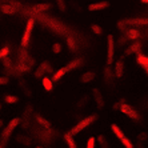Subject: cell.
Returning <instances> with one entry per match:
<instances>
[{
  "instance_id": "obj_25",
  "label": "cell",
  "mask_w": 148,
  "mask_h": 148,
  "mask_svg": "<svg viewBox=\"0 0 148 148\" xmlns=\"http://www.w3.org/2000/svg\"><path fill=\"white\" fill-rule=\"evenodd\" d=\"M43 87H44L45 91L51 92L53 90V80L49 79V77H43Z\"/></svg>"
},
{
  "instance_id": "obj_42",
  "label": "cell",
  "mask_w": 148,
  "mask_h": 148,
  "mask_svg": "<svg viewBox=\"0 0 148 148\" xmlns=\"http://www.w3.org/2000/svg\"><path fill=\"white\" fill-rule=\"evenodd\" d=\"M138 148H143V147H141V143H140V141H139V145H138Z\"/></svg>"
},
{
  "instance_id": "obj_2",
  "label": "cell",
  "mask_w": 148,
  "mask_h": 148,
  "mask_svg": "<svg viewBox=\"0 0 148 148\" xmlns=\"http://www.w3.org/2000/svg\"><path fill=\"white\" fill-rule=\"evenodd\" d=\"M20 119L19 117H15V119H12V120L8 123V125L3 130V132H1V136H0V148H5L7 147V143L8 140H10V136L12 135V132H14L15 128L20 124Z\"/></svg>"
},
{
  "instance_id": "obj_45",
  "label": "cell",
  "mask_w": 148,
  "mask_h": 148,
  "mask_svg": "<svg viewBox=\"0 0 148 148\" xmlns=\"http://www.w3.org/2000/svg\"><path fill=\"white\" fill-rule=\"evenodd\" d=\"M0 110H1V103H0Z\"/></svg>"
},
{
  "instance_id": "obj_27",
  "label": "cell",
  "mask_w": 148,
  "mask_h": 148,
  "mask_svg": "<svg viewBox=\"0 0 148 148\" xmlns=\"http://www.w3.org/2000/svg\"><path fill=\"white\" fill-rule=\"evenodd\" d=\"M16 140L19 141V143H21V144H24V145L31 144V140L28 139V136H24V135H19V136H16Z\"/></svg>"
},
{
  "instance_id": "obj_8",
  "label": "cell",
  "mask_w": 148,
  "mask_h": 148,
  "mask_svg": "<svg viewBox=\"0 0 148 148\" xmlns=\"http://www.w3.org/2000/svg\"><path fill=\"white\" fill-rule=\"evenodd\" d=\"M114 55H115V43H114V35L107 36V64L111 66L114 63Z\"/></svg>"
},
{
  "instance_id": "obj_46",
  "label": "cell",
  "mask_w": 148,
  "mask_h": 148,
  "mask_svg": "<svg viewBox=\"0 0 148 148\" xmlns=\"http://www.w3.org/2000/svg\"><path fill=\"white\" fill-rule=\"evenodd\" d=\"M147 34H148V29H147Z\"/></svg>"
},
{
  "instance_id": "obj_12",
  "label": "cell",
  "mask_w": 148,
  "mask_h": 148,
  "mask_svg": "<svg viewBox=\"0 0 148 148\" xmlns=\"http://www.w3.org/2000/svg\"><path fill=\"white\" fill-rule=\"evenodd\" d=\"M141 51V43L140 41H134L130 47H128L127 49H125V52H124V56H130V55H134V53H140Z\"/></svg>"
},
{
  "instance_id": "obj_3",
  "label": "cell",
  "mask_w": 148,
  "mask_h": 148,
  "mask_svg": "<svg viewBox=\"0 0 148 148\" xmlns=\"http://www.w3.org/2000/svg\"><path fill=\"white\" fill-rule=\"evenodd\" d=\"M35 60L34 58L25 59V60H17V63L15 64V71H16V76L17 75H23V73H27L31 71V68L34 67Z\"/></svg>"
},
{
  "instance_id": "obj_17",
  "label": "cell",
  "mask_w": 148,
  "mask_h": 148,
  "mask_svg": "<svg viewBox=\"0 0 148 148\" xmlns=\"http://www.w3.org/2000/svg\"><path fill=\"white\" fill-rule=\"evenodd\" d=\"M92 96H93V100L96 101L97 107L99 108H103L104 107V100H103V96H101V93L97 88H93L92 90Z\"/></svg>"
},
{
  "instance_id": "obj_21",
  "label": "cell",
  "mask_w": 148,
  "mask_h": 148,
  "mask_svg": "<svg viewBox=\"0 0 148 148\" xmlns=\"http://www.w3.org/2000/svg\"><path fill=\"white\" fill-rule=\"evenodd\" d=\"M123 73H124V63L123 59H120V60H117L115 63V75H116V77H121Z\"/></svg>"
},
{
  "instance_id": "obj_26",
  "label": "cell",
  "mask_w": 148,
  "mask_h": 148,
  "mask_svg": "<svg viewBox=\"0 0 148 148\" xmlns=\"http://www.w3.org/2000/svg\"><path fill=\"white\" fill-rule=\"evenodd\" d=\"M40 67L45 71V73H48V72H49V73H53V69H52L51 64H49L47 60H45V62H41V63H40Z\"/></svg>"
},
{
  "instance_id": "obj_9",
  "label": "cell",
  "mask_w": 148,
  "mask_h": 148,
  "mask_svg": "<svg viewBox=\"0 0 148 148\" xmlns=\"http://www.w3.org/2000/svg\"><path fill=\"white\" fill-rule=\"evenodd\" d=\"M124 23L128 27H145L148 25V17H131V19H123Z\"/></svg>"
},
{
  "instance_id": "obj_44",
  "label": "cell",
  "mask_w": 148,
  "mask_h": 148,
  "mask_svg": "<svg viewBox=\"0 0 148 148\" xmlns=\"http://www.w3.org/2000/svg\"><path fill=\"white\" fill-rule=\"evenodd\" d=\"M35 148H44V147H39V145H38V147H35Z\"/></svg>"
},
{
  "instance_id": "obj_14",
  "label": "cell",
  "mask_w": 148,
  "mask_h": 148,
  "mask_svg": "<svg viewBox=\"0 0 148 148\" xmlns=\"http://www.w3.org/2000/svg\"><path fill=\"white\" fill-rule=\"evenodd\" d=\"M108 5H110V3L108 1H97V3H92L88 5V11H100V10H106V8H108Z\"/></svg>"
},
{
  "instance_id": "obj_36",
  "label": "cell",
  "mask_w": 148,
  "mask_h": 148,
  "mask_svg": "<svg viewBox=\"0 0 148 148\" xmlns=\"http://www.w3.org/2000/svg\"><path fill=\"white\" fill-rule=\"evenodd\" d=\"M121 144L124 145V148H134V144H132V141L130 140L128 138H124L121 140Z\"/></svg>"
},
{
  "instance_id": "obj_35",
  "label": "cell",
  "mask_w": 148,
  "mask_h": 148,
  "mask_svg": "<svg viewBox=\"0 0 148 148\" xmlns=\"http://www.w3.org/2000/svg\"><path fill=\"white\" fill-rule=\"evenodd\" d=\"M56 4H58L59 10L62 11V12H66L67 7H66V0H56Z\"/></svg>"
},
{
  "instance_id": "obj_13",
  "label": "cell",
  "mask_w": 148,
  "mask_h": 148,
  "mask_svg": "<svg viewBox=\"0 0 148 148\" xmlns=\"http://www.w3.org/2000/svg\"><path fill=\"white\" fill-rule=\"evenodd\" d=\"M66 41H67V45H68L69 48V52H76V49H77V43H79V40H77V35H71V36H68V38H66Z\"/></svg>"
},
{
  "instance_id": "obj_19",
  "label": "cell",
  "mask_w": 148,
  "mask_h": 148,
  "mask_svg": "<svg viewBox=\"0 0 148 148\" xmlns=\"http://www.w3.org/2000/svg\"><path fill=\"white\" fill-rule=\"evenodd\" d=\"M95 77H96V73L93 72V71H87V72L82 73V76H80V82L86 84V83L92 82Z\"/></svg>"
},
{
  "instance_id": "obj_41",
  "label": "cell",
  "mask_w": 148,
  "mask_h": 148,
  "mask_svg": "<svg viewBox=\"0 0 148 148\" xmlns=\"http://www.w3.org/2000/svg\"><path fill=\"white\" fill-rule=\"evenodd\" d=\"M140 1H141L143 4H148V0H140Z\"/></svg>"
},
{
  "instance_id": "obj_24",
  "label": "cell",
  "mask_w": 148,
  "mask_h": 148,
  "mask_svg": "<svg viewBox=\"0 0 148 148\" xmlns=\"http://www.w3.org/2000/svg\"><path fill=\"white\" fill-rule=\"evenodd\" d=\"M136 63H138L139 66H141L143 68H145V67H148V56L143 55V53H138L136 55Z\"/></svg>"
},
{
  "instance_id": "obj_15",
  "label": "cell",
  "mask_w": 148,
  "mask_h": 148,
  "mask_svg": "<svg viewBox=\"0 0 148 148\" xmlns=\"http://www.w3.org/2000/svg\"><path fill=\"white\" fill-rule=\"evenodd\" d=\"M0 12H3V14H5V15H15L17 12V10L14 5H11V4L3 3L0 5Z\"/></svg>"
},
{
  "instance_id": "obj_30",
  "label": "cell",
  "mask_w": 148,
  "mask_h": 148,
  "mask_svg": "<svg viewBox=\"0 0 148 148\" xmlns=\"http://www.w3.org/2000/svg\"><path fill=\"white\" fill-rule=\"evenodd\" d=\"M62 49H63V45L60 44L59 41L53 43V45H52V52H53V53H56V55H58V53H60V52H62Z\"/></svg>"
},
{
  "instance_id": "obj_33",
  "label": "cell",
  "mask_w": 148,
  "mask_h": 148,
  "mask_svg": "<svg viewBox=\"0 0 148 148\" xmlns=\"http://www.w3.org/2000/svg\"><path fill=\"white\" fill-rule=\"evenodd\" d=\"M116 25H117V28H119V29H120L121 32H125V31L128 29V28H130L127 24H125V23H124L123 19H121L120 21H117V24H116Z\"/></svg>"
},
{
  "instance_id": "obj_43",
  "label": "cell",
  "mask_w": 148,
  "mask_h": 148,
  "mask_svg": "<svg viewBox=\"0 0 148 148\" xmlns=\"http://www.w3.org/2000/svg\"><path fill=\"white\" fill-rule=\"evenodd\" d=\"M0 127H3V121L0 120Z\"/></svg>"
},
{
  "instance_id": "obj_28",
  "label": "cell",
  "mask_w": 148,
  "mask_h": 148,
  "mask_svg": "<svg viewBox=\"0 0 148 148\" xmlns=\"http://www.w3.org/2000/svg\"><path fill=\"white\" fill-rule=\"evenodd\" d=\"M97 141H99V144L101 148H108V141L104 135H99V136H97Z\"/></svg>"
},
{
  "instance_id": "obj_11",
  "label": "cell",
  "mask_w": 148,
  "mask_h": 148,
  "mask_svg": "<svg viewBox=\"0 0 148 148\" xmlns=\"http://www.w3.org/2000/svg\"><path fill=\"white\" fill-rule=\"evenodd\" d=\"M124 36L127 38V40H134V41H138V39L141 36V32L139 29L134 27H130L127 31L124 32Z\"/></svg>"
},
{
  "instance_id": "obj_7",
  "label": "cell",
  "mask_w": 148,
  "mask_h": 148,
  "mask_svg": "<svg viewBox=\"0 0 148 148\" xmlns=\"http://www.w3.org/2000/svg\"><path fill=\"white\" fill-rule=\"evenodd\" d=\"M36 135H38V139H40L41 141L44 143H51L53 139H55V135L56 132L53 130H47V128H39L36 130Z\"/></svg>"
},
{
  "instance_id": "obj_39",
  "label": "cell",
  "mask_w": 148,
  "mask_h": 148,
  "mask_svg": "<svg viewBox=\"0 0 148 148\" xmlns=\"http://www.w3.org/2000/svg\"><path fill=\"white\" fill-rule=\"evenodd\" d=\"M138 139H139V141H140V143L143 140H145V139H147V132H141V134H139Z\"/></svg>"
},
{
  "instance_id": "obj_10",
  "label": "cell",
  "mask_w": 148,
  "mask_h": 148,
  "mask_svg": "<svg viewBox=\"0 0 148 148\" xmlns=\"http://www.w3.org/2000/svg\"><path fill=\"white\" fill-rule=\"evenodd\" d=\"M103 76H104V82H106V84H107L108 87H112L115 84V71L112 68H111V66H106V68H104V72H103Z\"/></svg>"
},
{
  "instance_id": "obj_6",
  "label": "cell",
  "mask_w": 148,
  "mask_h": 148,
  "mask_svg": "<svg viewBox=\"0 0 148 148\" xmlns=\"http://www.w3.org/2000/svg\"><path fill=\"white\" fill-rule=\"evenodd\" d=\"M120 111L123 112L124 115H125V116H128L130 119H132V120H135V121H140V120H141L140 114H139V112L135 110L134 107H131L130 104L125 103V100H121Z\"/></svg>"
},
{
  "instance_id": "obj_4",
  "label": "cell",
  "mask_w": 148,
  "mask_h": 148,
  "mask_svg": "<svg viewBox=\"0 0 148 148\" xmlns=\"http://www.w3.org/2000/svg\"><path fill=\"white\" fill-rule=\"evenodd\" d=\"M96 119H97L96 115H91V116H88V117H84V119H83V120H80L79 123L76 124V125H73L72 130H71V134H72V135L80 134V132H82L83 130H86L88 125H91L92 123H95V121H96Z\"/></svg>"
},
{
  "instance_id": "obj_31",
  "label": "cell",
  "mask_w": 148,
  "mask_h": 148,
  "mask_svg": "<svg viewBox=\"0 0 148 148\" xmlns=\"http://www.w3.org/2000/svg\"><path fill=\"white\" fill-rule=\"evenodd\" d=\"M91 31H92L95 35H101L103 34V28L100 27L99 24H92L91 25Z\"/></svg>"
},
{
  "instance_id": "obj_16",
  "label": "cell",
  "mask_w": 148,
  "mask_h": 148,
  "mask_svg": "<svg viewBox=\"0 0 148 148\" xmlns=\"http://www.w3.org/2000/svg\"><path fill=\"white\" fill-rule=\"evenodd\" d=\"M63 139H64V141H66V144L68 145V148H77L76 141H75V139H73V135L71 134V131L66 132V134L63 135Z\"/></svg>"
},
{
  "instance_id": "obj_34",
  "label": "cell",
  "mask_w": 148,
  "mask_h": 148,
  "mask_svg": "<svg viewBox=\"0 0 148 148\" xmlns=\"http://www.w3.org/2000/svg\"><path fill=\"white\" fill-rule=\"evenodd\" d=\"M35 77H44V75H45V71L43 68H41L40 66L38 67V68H36V71H35Z\"/></svg>"
},
{
  "instance_id": "obj_1",
  "label": "cell",
  "mask_w": 148,
  "mask_h": 148,
  "mask_svg": "<svg viewBox=\"0 0 148 148\" xmlns=\"http://www.w3.org/2000/svg\"><path fill=\"white\" fill-rule=\"evenodd\" d=\"M29 17L36 19L39 23H41L44 27H47L48 29H51V31L53 32V34H56V35L66 36V38L71 36V35H75V32H73L68 25H66L60 20L55 19V17L48 16V15H45V14H34V15H31Z\"/></svg>"
},
{
  "instance_id": "obj_22",
  "label": "cell",
  "mask_w": 148,
  "mask_h": 148,
  "mask_svg": "<svg viewBox=\"0 0 148 148\" xmlns=\"http://www.w3.org/2000/svg\"><path fill=\"white\" fill-rule=\"evenodd\" d=\"M84 63H83V59H73V60H71V62L67 64V68L69 69V71H72V69H76L79 68V67H82Z\"/></svg>"
},
{
  "instance_id": "obj_18",
  "label": "cell",
  "mask_w": 148,
  "mask_h": 148,
  "mask_svg": "<svg viewBox=\"0 0 148 148\" xmlns=\"http://www.w3.org/2000/svg\"><path fill=\"white\" fill-rule=\"evenodd\" d=\"M36 121H38L39 123V125H40L41 128H47V130H49V128L52 127V124H51V121L49 120H47V119H45L44 116H43V115H36Z\"/></svg>"
},
{
  "instance_id": "obj_23",
  "label": "cell",
  "mask_w": 148,
  "mask_h": 148,
  "mask_svg": "<svg viewBox=\"0 0 148 148\" xmlns=\"http://www.w3.org/2000/svg\"><path fill=\"white\" fill-rule=\"evenodd\" d=\"M111 131L114 132V135L116 136L117 139H120V140H123L125 136H124V132L120 130V127L117 125V124H111Z\"/></svg>"
},
{
  "instance_id": "obj_20",
  "label": "cell",
  "mask_w": 148,
  "mask_h": 148,
  "mask_svg": "<svg viewBox=\"0 0 148 148\" xmlns=\"http://www.w3.org/2000/svg\"><path fill=\"white\" fill-rule=\"evenodd\" d=\"M68 71H69V69L67 68V66L66 67H62V68L58 69L56 72H53V75H52V80H53V82H59V80L62 79L63 76L68 72Z\"/></svg>"
},
{
  "instance_id": "obj_32",
  "label": "cell",
  "mask_w": 148,
  "mask_h": 148,
  "mask_svg": "<svg viewBox=\"0 0 148 148\" xmlns=\"http://www.w3.org/2000/svg\"><path fill=\"white\" fill-rule=\"evenodd\" d=\"M4 100H5V103L7 104H15V103H17V97L16 96H14V95H7V96L4 97Z\"/></svg>"
},
{
  "instance_id": "obj_38",
  "label": "cell",
  "mask_w": 148,
  "mask_h": 148,
  "mask_svg": "<svg viewBox=\"0 0 148 148\" xmlns=\"http://www.w3.org/2000/svg\"><path fill=\"white\" fill-rule=\"evenodd\" d=\"M8 82H10V79L7 76H0V86H5V84H8Z\"/></svg>"
},
{
  "instance_id": "obj_29",
  "label": "cell",
  "mask_w": 148,
  "mask_h": 148,
  "mask_svg": "<svg viewBox=\"0 0 148 148\" xmlns=\"http://www.w3.org/2000/svg\"><path fill=\"white\" fill-rule=\"evenodd\" d=\"M8 55H10V47L5 45L0 49V60H4L5 58H8Z\"/></svg>"
},
{
  "instance_id": "obj_40",
  "label": "cell",
  "mask_w": 148,
  "mask_h": 148,
  "mask_svg": "<svg viewBox=\"0 0 148 148\" xmlns=\"http://www.w3.org/2000/svg\"><path fill=\"white\" fill-rule=\"evenodd\" d=\"M144 72H145V75L148 76V67H145V68H144Z\"/></svg>"
},
{
  "instance_id": "obj_37",
  "label": "cell",
  "mask_w": 148,
  "mask_h": 148,
  "mask_svg": "<svg viewBox=\"0 0 148 148\" xmlns=\"http://www.w3.org/2000/svg\"><path fill=\"white\" fill-rule=\"evenodd\" d=\"M95 145H96V139L93 136H91L88 139V141H87V148H95Z\"/></svg>"
},
{
  "instance_id": "obj_5",
  "label": "cell",
  "mask_w": 148,
  "mask_h": 148,
  "mask_svg": "<svg viewBox=\"0 0 148 148\" xmlns=\"http://www.w3.org/2000/svg\"><path fill=\"white\" fill-rule=\"evenodd\" d=\"M34 25H35V19L34 17H28L27 24H25L24 35H23V39H21V41H20V47H23V48H27L28 44H29V39H31V34H32V29H34Z\"/></svg>"
}]
</instances>
